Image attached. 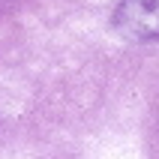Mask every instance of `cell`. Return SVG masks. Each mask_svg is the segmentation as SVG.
Segmentation results:
<instances>
[{"label": "cell", "instance_id": "2", "mask_svg": "<svg viewBox=\"0 0 159 159\" xmlns=\"http://www.w3.org/2000/svg\"><path fill=\"white\" fill-rule=\"evenodd\" d=\"M12 3H15V0H0V12H6V9H12Z\"/></svg>", "mask_w": 159, "mask_h": 159}, {"label": "cell", "instance_id": "1", "mask_svg": "<svg viewBox=\"0 0 159 159\" xmlns=\"http://www.w3.org/2000/svg\"><path fill=\"white\" fill-rule=\"evenodd\" d=\"M114 27L129 39H159V0H120Z\"/></svg>", "mask_w": 159, "mask_h": 159}]
</instances>
